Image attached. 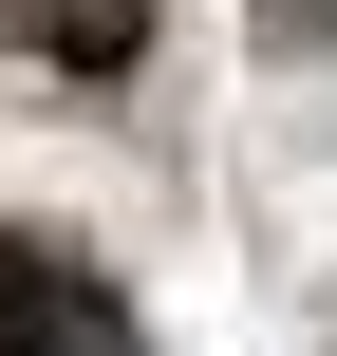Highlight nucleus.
Here are the masks:
<instances>
[{
  "instance_id": "nucleus-2",
  "label": "nucleus",
  "mask_w": 337,
  "mask_h": 356,
  "mask_svg": "<svg viewBox=\"0 0 337 356\" xmlns=\"http://www.w3.org/2000/svg\"><path fill=\"white\" fill-rule=\"evenodd\" d=\"M19 38L56 75H113V56H150V0H19Z\"/></svg>"
},
{
  "instance_id": "nucleus-1",
  "label": "nucleus",
  "mask_w": 337,
  "mask_h": 356,
  "mask_svg": "<svg viewBox=\"0 0 337 356\" xmlns=\"http://www.w3.org/2000/svg\"><path fill=\"white\" fill-rule=\"evenodd\" d=\"M0 356H131V338H113V300L56 244H0Z\"/></svg>"
}]
</instances>
